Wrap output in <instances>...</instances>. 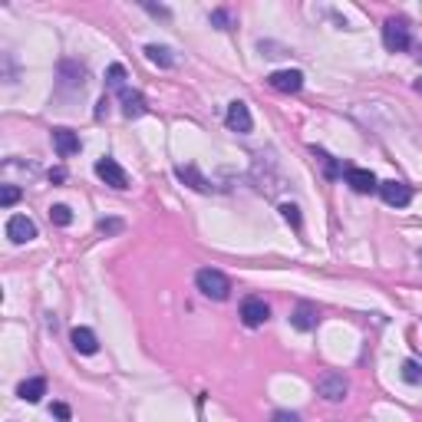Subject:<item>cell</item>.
Returning a JSON list of instances; mask_svg holds the SVG:
<instances>
[{
	"label": "cell",
	"instance_id": "f546056e",
	"mask_svg": "<svg viewBox=\"0 0 422 422\" xmlns=\"http://www.w3.org/2000/svg\"><path fill=\"white\" fill-rule=\"evenodd\" d=\"M416 93H422V79H416Z\"/></svg>",
	"mask_w": 422,
	"mask_h": 422
},
{
	"label": "cell",
	"instance_id": "2e32d148",
	"mask_svg": "<svg viewBox=\"0 0 422 422\" xmlns=\"http://www.w3.org/2000/svg\"><path fill=\"white\" fill-rule=\"evenodd\" d=\"M145 96H142V93H129V89H126V93H122V116H126V119H139V116H145Z\"/></svg>",
	"mask_w": 422,
	"mask_h": 422
},
{
	"label": "cell",
	"instance_id": "30bf717a",
	"mask_svg": "<svg viewBox=\"0 0 422 422\" xmlns=\"http://www.w3.org/2000/svg\"><path fill=\"white\" fill-rule=\"evenodd\" d=\"M7 238H11L13 244H27V241L37 238V225H33L27 215H13L11 221H7Z\"/></svg>",
	"mask_w": 422,
	"mask_h": 422
},
{
	"label": "cell",
	"instance_id": "83f0119b",
	"mask_svg": "<svg viewBox=\"0 0 422 422\" xmlns=\"http://www.w3.org/2000/svg\"><path fill=\"white\" fill-rule=\"evenodd\" d=\"M50 182H66V169H50Z\"/></svg>",
	"mask_w": 422,
	"mask_h": 422
},
{
	"label": "cell",
	"instance_id": "ba28073f",
	"mask_svg": "<svg viewBox=\"0 0 422 422\" xmlns=\"http://www.w3.org/2000/svg\"><path fill=\"white\" fill-rule=\"evenodd\" d=\"M268 83H271V89H277V93H301L303 73L301 70H277V73L268 76Z\"/></svg>",
	"mask_w": 422,
	"mask_h": 422
},
{
	"label": "cell",
	"instance_id": "9a60e30c",
	"mask_svg": "<svg viewBox=\"0 0 422 422\" xmlns=\"http://www.w3.org/2000/svg\"><path fill=\"white\" fill-rule=\"evenodd\" d=\"M291 324L297 327V330H303V334H307V330H314V327H317V307H314V303H297V307H294Z\"/></svg>",
	"mask_w": 422,
	"mask_h": 422
},
{
	"label": "cell",
	"instance_id": "ac0fdd59",
	"mask_svg": "<svg viewBox=\"0 0 422 422\" xmlns=\"http://www.w3.org/2000/svg\"><path fill=\"white\" fill-rule=\"evenodd\" d=\"M145 56H149V63H155V66H175V56H172V50L169 46H159V44H149L145 46Z\"/></svg>",
	"mask_w": 422,
	"mask_h": 422
},
{
	"label": "cell",
	"instance_id": "8fae6325",
	"mask_svg": "<svg viewBox=\"0 0 422 422\" xmlns=\"http://www.w3.org/2000/svg\"><path fill=\"white\" fill-rule=\"evenodd\" d=\"M53 149L60 152V159H70V155H76L79 152V136H76L73 129H53Z\"/></svg>",
	"mask_w": 422,
	"mask_h": 422
},
{
	"label": "cell",
	"instance_id": "d6986e66",
	"mask_svg": "<svg viewBox=\"0 0 422 422\" xmlns=\"http://www.w3.org/2000/svg\"><path fill=\"white\" fill-rule=\"evenodd\" d=\"M310 152H314L317 162L324 165V175H327V178H340V175H343V169H340V165L334 162V155H327V152H324V149H317V145H314Z\"/></svg>",
	"mask_w": 422,
	"mask_h": 422
},
{
	"label": "cell",
	"instance_id": "5b68a950",
	"mask_svg": "<svg viewBox=\"0 0 422 422\" xmlns=\"http://www.w3.org/2000/svg\"><path fill=\"white\" fill-rule=\"evenodd\" d=\"M268 317H271V307L261 301V297H248V301L241 303V324L251 327V330L264 327L268 324Z\"/></svg>",
	"mask_w": 422,
	"mask_h": 422
},
{
	"label": "cell",
	"instance_id": "52a82bcc",
	"mask_svg": "<svg viewBox=\"0 0 422 422\" xmlns=\"http://www.w3.org/2000/svg\"><path fill=\"white\" fill-rule=\"evenodd\" d=\"M379 195H383V202L393 208H406L412 202V188L406 182H396V178H390V182H379Z\"/></svg>",
	"mask_w": 422,
	"mask_h": 422
},
{
	"label": "cell",
	"instance_id": "4316f807",
	"mask_svg": "<svg viewBox=\"0 0 422 422\" xmlns=\"http://www.w3.org/2000/svg\"><path fill=\"white\" fill-rule=\"evenodd\" d=\"M211 23H218V30H228V13L215 11V13H211Z\"/></svg>",
	"mask_w": 422,
	"mask_h": 422
},
{
	"label": "cell",
	"instance_id": "484cf974",
	"mask_svg": "<svg viewBox=\"0 0 422 422\" xmlns=\"http://www.w3.org/2000/svg\"><path fill=\"white\" fill-rule=\"evenodd\" d=\"M271 422H301V416H297V412H287V409H277L271 416Z\"/></svg>",
	"mask_w": 422,
	"mask_h": 422
},
{
	"label": "cell",
	"instance_id": "e0dca14e",
	"mask_svg": "<svg viewBox=\"0 0 422 422\" xmlns=\"http://www.w3.org/2000/svg\"><path fill=\"white\" fill-rule=\"evenodd\" d=\"M106 89H112V93H126V66L122 63H112L106 70Z\"/></svg>",
	"mask_w": 422,
	"mask_h": 422
},
{
	"label": "cell",
	"instance_id": "4fadbf2b",
	"mask_svg": "<svg viewBox=\"0 0 422 422\" xmlns=\"http://www.w3.org/2000/svg\"><path fill=\"white\" fill-rule=\"evenodd\" d=\"M17 396L23 402H40L46 396V379L44 376H33V379H23L20 386H17Z\"/></svg>",
	"mask_w": 422,
	"mask_h": 422
},
{
	"label": "cell",
	"instance_id": "d4e9b609",
	"mask_svg": "<svg viewBox=\"0 0 422 422\" xmlns=\"http://www.w3.org/2000/svg\"><path fill=\"white\" fill-rule=\"evenodd\" d=\"M50 416H56L60 422H70V416H73V412H70V406H66V402H53V406H50Z\"/></svg>",
	"mask_w": 422,
	"mask_h": 422
},
{
	"label": "cell",
	"instance_id": "3957f363",
	"mask_svg": "<svg viewBox=\"0 0 422 422\" xmlns=\"http://www.w3.org/2000/svg\"><path fill=\"white\" fill-rule=\"evenodd\" d=\"M347 393H350V383L343 373H324V376L317 379V396H324L327 402L347 400Z\"/></svg>",
	"mask_w": 422,
	"mask_h": 422
},
{
	"label": "cell",
	"instance_id": "603a6c76",
	"mask_svg": "<svg viewBox=\"0 0 422 422\" xmlns=\"http://www.w3.org/2000/svg\"><path fill=\"white\" fill-rule=\"evenodd\" d=\"M281 215H284V221H287V225L291 228H297V231H301V208L297 205H281Z\"/></svg>",
	"mask_w": 422,
	"mask_h": 422
},
{
	"label": "cell",
	"instance_id": "7a4b0ae2",
	"mask_svg": "<svg viewBox=\"0 0 422 422\" xmlns=\"http://www.w3.org/2000/svg\"><path fill=\"white\" fill-rule=\"evenodd\" d=\"M409 27L406 20L400 17H390V20L383 23V46L390 50V53H402V50H409Z\"/></svg>",
	"mask_w": 422,
	"mask_h": 422
},
{
	"label": "cell",
	"instance_id": "6da1fadb",
	"mask_svg": "<svg viewBox=\"0 0 422 422\" xmlns=\"http://www.w3.org/2000/svg\"><path fill=\"white\" fill-rule=\"evenodd\" d=\"M195 284L208 301H228V294H231V281L221 271H215V268H202L195 274Z\"/></svg>",
	"mask_w": 422,
	"mask_h": 422
},
{
	"label": "cell",
	"instance_id": "cb8c5ba5",
	"mask_svg": "<svg viewBox=\"0 0 422 422\" xmlns=\"http://www.w3.org/2000/svg\"><path fill=\"white\" fill-rule=\"evenodd\" d=\"M96 228L103 231V235H116V231H122V221H119V218H103Z\"/></svg>",
	"mask_w": 422,
	"mask_h": 422
},
{
	"label": "cell",
	"instance_id": "44dd1931",
	"mask_svg": "<svg viewBox=\"0 0 422 422\" xmlns=\"http://www.w3.org/2000/svg\"><path fill=\"white\" fill-rule=\"evenodd\" d=\"M50 221H53L56 228H66L70 221H73V211H70L66 205H53L50 208Z\"/></svg>",
	"mask_w": 422,
	"mask_h": 422
},
{
	"label": "cell",
	"instance_id": "4dcf8cb0",
	"mask_svg": "<svg viewBox=\"0 0 422 422\" xmlns=\"http://www.w3.org/2000/svg\"><path fill=\"white\" fill-rule=\"evenodd\" d=\"M419 264H422V251H419Z\"/></svg>",
	"mask_w": 422,
	"mask_h": 422
},
{
	"label": "cell",
	"instance_id": "7402d4cb",
	"mask_svg": "<svg viewBox=\"0 0 422 422\" xmlns=\"http://www.w3.org/2000/svg\"><path fill=\"white\" fill-rule=\"evenodd\" d=\"M17 202H20V188H17V185H4V188H0V205L11 208V205H17Z\"/></svg>",
	"mask_w": 422,
	"mask_h": 422
},
{
	"label": "cell",
	"instance_id": "ffe728a7",
	"mask_svg": "<svg viewBox=\"0 0 422 422\" xmlns=\"http://www.w3.org/2000/svg\"><path fill=\"white\" fill-rule=\"evenodd\" d=\"M402 379H406V383H412V386H419V383H422V363H416V360H406V363H402Z\"/></svg>",
	"mask_w": 422,
	"mask_h": 422
},
{
	"label": "cell",
	"instance_id": "7c38bea8",
	"mask_svg": "<svg viewBox=\"0 0 422 422\" xmlns=\"http://www.w3.org/2000/svg\"><path fill=\"white\" fill-rule=\"evenodd\" d=\"M70 340H73V350H76V353H83V357H93V353L99 350V340H96V334H93L89 327H76Z\"/></svg>",
	"mask_w": 422,
	"mask_h": 422
},
{
	"label": "cell",
	"instance_id": "9c48e42d",
	"mask_svg": "<svg viewBox=\"0 0 422 422\" xmlns=\"http://www.w3.org/2000/svg\"><path fill=\"white\" fill-rule=\"evenodd\" d=\"M343 175H347V185L353 188V192H360V195H369V192H376V188H379L376 175L369 172V169H357V165H350Z\"/></svg>",
	"mask_w": 422,
	"mask_h": 422
},
{
	"label": "cell",
	"instance_id": "277c9868",
	"mask_svg": "<svg viewBox=\"0 0 422 422\" xmlns=\"http://www.w3.org/2000/svg\"><path fill=\"white\" fill-rule=\"evenodd\" d=\"M96 175L106 185H112L116 192H126V188H129V175H126V169H122L116 159H109V155H103V159L96 162Z\"/></svg>",
	"mask_w": 422,
	"mask_h": 422
},
{
	"label": "cell",
	"instance_id": "f1b7e54d",
	"mask_svg": "<svg viewBox=\"0 0 422 422\" xmlns=\"http://www.w3.org/2000/svg\"><path fill=\"white\" fill-rule=\"evenodd\" d=\"M145 11L155 13V17H169V11H165V7H155V4H145Z\"/></svg>",
	"mask_w": 422,
	"mask_h": 422
},
{
	"label": "cell",
	"instance_id": "8992f818",
	"mask_svg": "<svg viewBox=\"0 0 422 422\" xmlns=\"http://www.w3.org/2000/svg\"><path fill=\"white\" fill-rule=\"evenodd\" d=\"M225 122H228V129H231V132H238V136H248V132L254 129V119H251L248 103H241V99H235V103L228 106Z\"/></svg>",
	"mask_w": 422,
	"mask_h": 422
},
{
	"label": "cell",
	"instance_id": "5bb4252c",
	"mask_svg": "<svg viewBox=\"0 0 422 422\" xmlns=\"http://www.w3.org/2000/svg\"><path fill=\"white\" fill-rule=\"evenodd\" d=\"M175 175H178V182H185L188 188H195V192H208V188H211L205 175L198 172V165H178Z\"/></svg>",
	"mask_w": 422,
	"mask_h": 422
}]
</instances>
